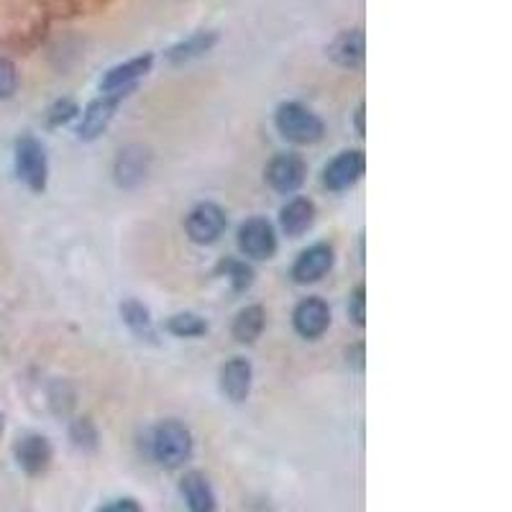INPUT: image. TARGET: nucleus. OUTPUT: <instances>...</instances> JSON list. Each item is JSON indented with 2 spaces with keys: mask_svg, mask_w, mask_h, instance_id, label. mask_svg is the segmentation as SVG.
<instances>
[{
  "mask_svg": "<svg viewBox=\"0 0 512 512\" xmlns=\"http://www.w3.org/2000/svg\"><path fill=\"white\" fill-rule=\"evenodd\" d=\"M0 431H3V418H0Z\"/></svg>",
  "mask_w": 512,
  "mask_h": 512,
  "instance_id": "nucleus-29",
  "label": "nucleus"
},
{
  "mask_svg": "<svg viewBox=\"0 0 512 512\" xmlns=\"http://www.w3.org/2000/svg\"><path fill=\"white\" fill-rule=\"evenodd\" d=\"M126 98L123 93H103V98L95 100L90 105L85 116H82L80 123V136L82 139H95L98 134H103V128L108 126V121L113 118V111H116V105Z\"/></svg>",
  "mask_w": 512,
  "mask_h": 512,
  "instance_id": "nucleus-13",
  "label": "nucleus"
},
{
  "mask_svg": "<svg viewBox=\"0 0 512 512\" xmlns=\"http://www.w3.org/2000/svg\"><path fill=\"white\" fill-rule=\"evenodd\" d=\"M226 231V213L216 203H203L187 218V233L198 244H213Z\"/></svg>",
  "mask_w": 512,
  "mask_h": 512,
  "instance_id": "nucleus-4",
  "label": "nucleus"
},
{
  "mask_svg": "<svg viewBox=\"0 0 512 512\" xmlns=\"http://www.w3.org/2000/svg\"><path fill=\"white\" fill-rule=\"evenodd\" d=\"M169 331L180 338H192V336H203V333L208 331V326H205L198 315L182 313V315H175V318L169 320Z\"/></svg>",
  "mask_w": 512,
  "mask_h": 512,
  "instance_id": "nucleus-21",
  "label": "nucleus"
},
{
  "mask_svg": "<svg viewBox=\"0 0 512 512\" xmlns=\"http://www.w3.org/2000/svg\"><path fill=\"white\" fill-rule=\"evenodd\" d=\"M328 54L333 57V62L341 64V67H359L364 62V34L359 29L344 31L341 36H336V41L331 44Z\"/></svg>",
  "mask_w": 512,
  "mask_h": 512,
  "instance_id": "nucleus-15",
  "label": "nucleus"
},
{
  "mask_svg": "<svg viewBox=\"0 0 512 512\" xmlns=\"http://www.w3.org/2000/svg\"><path fill=\"white\" fill-rule=\"evenodd\" d=\"M72 441H75L80 448L95 446V441H98V433H95L93 423H90L88 418L75 420V423H72Z\"/></svg>",
  "mask_w": 512,
  "mask_h": 512,
  "instance_id": "nucleus-24",
  "label": "nucleus"
},
{
  "mask_svg": "<svg viewBox=\"0 0 512 512\" xmlns=\"http://www.w3.org/2000/svg\"><path fill=\"white\" fill-rule=\"evenodd\" d=\"M154 459L164 466V469H177L185 464L192 454V436L185 425L177 420H167L157 428L152 441Z\"/></svg>",
  "mask_w": 512,
  "mask_h": 512,
  "instance_id": "nucleus-1",
  "label": "nucleus"
},
{
  "mask_svg": "<svg viewBox=\"0 0 512 512\" xmlns=\"http://www.w3.org/2000/svg\"><path fill=\"white\" fill-rule=\"evenodd\" d=\"M277 128L295 144H313L323 136V123L300 103H285L277 111Z\"/></svg>",
  "mask_w": 512,
  "mask_h": 512,
  "instance_id": "nucleus-2",
  "label": "nucleus"
},
{
  "mask_svg": "<svg viewBox=\"0 0 512 512\" xmlns=\"http://www.w3.org/2000/svg\"><path fill=\"white\" fill-rule=\"evenodd\" d=\"M267 180L277 192H295L305 180V162L297 154H280L269 164Z\"/></svg>",
  "mask_w": 512,
  "mask_h": 512,
  "instance_id": "nucleus-8",
  "label": "nucleus"
},
{
  "mask_svg": "<svg viewBox=\"0 0 512 512\" xmlns=\"http://www.w3.org/2000/svg\"><path fill=\"white\" fill-rule=\"evenodd\" d=\"M364 305H367L364 287H356L354 297H351V318H354L359 326H364V320H367V310H364Z\"/></svg>",
  "mask_w": 512,
  "mask_h": 512,
  "instance_id": "nucleus-26",
  "label": "nucleus"
},
{
  "mask_svg": "<svg viewBox=\"0 0 512 512\" xmlns=\"http://www.w3.org/2000/svg\"><path fill=\"white\" fill-rule=\"evenodd\" d=\"M221 269L226 272V277L233 282V287H236V290H246V287L251 285V280H254L251 269L246 267L244 262H236V259H228V262H223Z\"/></svg>",
  "mask_w": 512,
  "mask_h": 512,
  "instance_id": "nucleus-22",
  "label": "nucleus"
},
{
  "mask_svg": "<svg viewBox=\"0 0 512 512\" xmlns=\"http://www.w3.org/2000/svg\"><path fill=\"white\" fill-rule=\"evenodd\" d=\"M180 492L190 512H218L216 492H213L205 474L187 472L180 482Z\"/></svg>",
  "mask_w": 512,
  "mask_h": 512,
  "instance_id": "nucleus-9",
  "label": "nucleus"
},
{
  "mask_svg": "<svg viewBox=\"0 0 512 512\" xmlns=\"http://www.w3.org/2000/svg\"><path fill=\"white\" fill-rule=\"evenodd\" d=\"M100 512H141L139 502L131 500V497H123V500H113L108 505L100 507Z\"/></svg>",
  "mask_w": 512,
  "mask_h": 512,
  "instance_id": "nucleus-27",
  "label": "nucleus"
},
{
  "mask_svg": "<svg viewBox=\"0 0 512 512\" xmlns=\"http://www.w3.org/2000/svg\"><path fill=\"white\" fill-rule=\"evenodd\" d=\"M216 44V34L213 31H200V34H192L190 39H185L182 44L169 49V62L182 64L190 62L195 57H203L205 52H210V47Z\"/></svg>",
  "mask_w": 512,
  "mask_h": 512,
  "instance_id": "nucleus-18",
  "label": "nucleus"
},
{
  "mask_svg": "<svg viewBox=\"0 0 512 512\" xmlns=\"http://www.w3.org/2000/svg\"><path fill=\"white\" fill-rule=\"evenodd\" d=\"M364 175V154L361 152H344L338 154L326 167V185L331 190H346Z\"/></svg>",
  "mask_w": 512,
  "mask_h": 512,
  "instance_id": "nucleus-12",
  "label": "nucleus"
},
{
  "mask_svg": "<svg viewBox=\"0 0 512 512\" xmlns=\"http://www.w3.org/2000/svg\"><path fill=\"white\" fill-rule=\"evenodd\" d=\"M331 323V310L318 297H308L295 310V331L305 338H318Z\"/></svg>",
  "mask_w": 512,
  "mask_h": 512,
  "instance_id": "nucleus-10",
  "label": "nucleus"
},
{
  "mask_svg": "<svg viewBox=\"0 0 512 512\" xmlns=\"http://www.w3.org/2000/svg\"><path fill=\"white\" fill-rule=\"evenodd\" d=\"M16 85H18L16 67H13L11 59L0 57V100L11 98V95L16 93Z\"/></svg>",
  "mask_w": 512,
  "mask_h": 512,
  "instance_id": "nucleus-23",
  "label": "nucleus"
},
{
  "mask_svg": "<svg viewBox=\"0 0 512 512\" xmlns=\"http://www.w3.org/2000/svg\"><path fill=\"white\" fill-rule=\"evenodd\" d=\"M264 331V308L251 305V308L241 310L239 318L233 320V336L241 344H254L256 338L262 336Z\"/></svg>",
  "mask_w": 512,
  "mask_h": 512,
  "instance_id": "nucleus-17",
  "label": "nucleus"
},
{
  "mask_svg": "<svg viewBox=\"0 0 512 512\" xmlns=\"http://www.w3.org/2000/svg\"><path fill=\"white\" fill-rule=\"evenodd\" d=\"M356 126H359V134H364V108H359V116H356Z\"/></svg>",
  "mask_w": 512,
  "mask_h": 512,
  "instance_id": "nucleus-28",
  "label": "nucleus"
},
{
  "mask_svg": "<svg viewBox=\"0 0 512 512\" xmlns=\"http://www.w3.org/2000/svg\"><path fill=\"white\" fill-rule=\"evenodd\" d=\"M333 264V251L331 246L326 244H315L310 246L308 251H303L300 254V259L295 262V267H292V277H295L297 282H318L323 274L331 269Z\"/></svg>",
  "mask_w": 512,
  "mask_h": 512,
  "instance_id": "nucleus-11",
  "label": "nucleus"
},
{
  "mask_svg": "<svg viewBox=\"0 0 512 512\" xmlns=\"http://www.w3.org/2000/svg\"><path fill=\"white\" fill-rule=\"evenodd\" d=\"M239 246L251 259H269L277 251V236L274 228L264 218H251L241 226Z\"/></svg>",
  "mask_w": 512,
  "mask_h": 512,
  "instance_id": "nucleus-6",
  "label": "nucleus"
},
{
  "mask_svg": "<svg viewBox=\"0 0 512 512\" xmlns=\"http://www.w3.org/2000/svg\"><path fill=\"white\" fill-rule=\"evenodd\" d=\"M13 451H16L18 466H21L29 477H39V474L47 472L49 464H52V443L44 436H39V433H29V436L18 438Z\"/></svg>",
  "mask_w": 512,
  "mask_h": 512,
  "instance_id": "nucleus-5",
  "label": "nucleus"
},
{
  "mask_svg": "<svg viewBox=\"0 0 512 512\" xmlns=\"http://www.w3.org/2000/svg\"><path fill=\"white\" fill-rule=\"evenodd\" d=\"M149 67H152V54H146V57H136L126 64H118V67H113V70L103 77L100 88H103V93L128 95L131 90H134L136 82H139L141 77L149 72Z\"/></svg>",
  "mask_w": 512,
  "mask_h": 512,
  "instance_id": "nucleus-7",
  "label": "nucleus"
},
{
  "mask_svg": "<svg viewBox=\"0 0 512 512\" xmlns=\"http://www.w3.org/2000/svg\"><path fill=\"white\" fill-rule=\"evenodd\" d=\"M144 152L141 149H128V152H121V159H118V180L121 185H134L144 177L146 164H144Z\"/></svg>",
  "mask_w": 512,
  "mask_h": 512,
  "instance_id": "nucleus-19",
  "label": "nucleus"
},
{
  "mask_svg": "<svg viewBox=\"0 0 512 512\" xmlns=\"http://www.w3.org/2000/svg\"><path fill=\"white\" fill-rule=\"evenodd\" d=\"M75 113H77V105L72 103V100H59L52 111H49V121H52L54 126H57V123H67Z\"/></svg>",
  "mask_w": 512,
  "mask_h": 512,
  "instance_id": "nucleus-25",
  "label": "nucleus"
},
{
  "mask_svg": "<svg viewBox=\"0 0 512 512\" xmlns=\"http://www.w3.org/2000/svg\"><path fill=\"white\" fill-rule=\"evenodd\" d=\"M221 387L228 400L241 402L249 397L251 390V364L246 359H231L221 369Z\"/></svg>",
  "mask_w": 512,
  "mask_h": 512,
  "instance_id": "nucleus-14",
  "label": "nucleus"
},
{
  "mask_svg": "<svg viewBox=\"0 0 512 512\" xmlns=\"http://www.w3.org/2000/svg\"><path fill=\"white\" fill-rule=\"evenodd\" d=\"M123 313V320H126L128 326L134 328L139 336H146L152 338V318H149V310L144 308V305L139 303H126L121 308Z\"/></svg>",
  "mask_w": 512,
  "mask_h": 512,
  "instance_id": "nucleus-20",
  "label": "nucleus"
},
{
  "mask_svg": "<svg viewBox=\"0 0 512 512\" xmlns=\"http://www.w3.org/2000/svg\"><path fill=\"white\" fill-rule=\"evenodd\" d=\"M16 169L18 177L31 187V190H44L47 185V154L41 149V144L31 136L16 144Z\"/></svg>",
  "mask_w": 512,
  "mask_h": 512,
  "instance_id": "nucleus-3",
  "label": "nucleus"
},
{
  "mask_svg": "<svg viewBox=\"0 0 512 512\" xmlns=\"http://www.w3.org/2000/svg\"><path fill=\"white\" fill-rule=\"evenodd\" d=\"M315 208L310 200L295 198L292 203H287L282 208V228L287 231V236H300V233L308 231L313 226Z\"/></svg>",
  "mask_w": 512,
  "mask_h": 512,
  "instance_id": "nucleus-16",
  "label": "nucleus"
}]
</instances>
